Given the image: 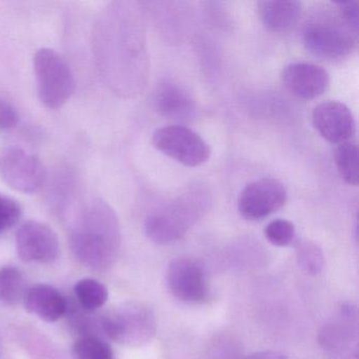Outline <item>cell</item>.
<instances>
[{"mask_svg": "<svg viewBox=\"0 0 359 359\" xmlns=\"http://www.w3.org/2000/svg\"><path fill=\"white\" fill-rule=\"evenodd\" d=\"M142 22L131 8L114 4L96 25L95 53L102 74L116 93L142 91L148 75V57Z\"/></svg>", "mask_w": 359, "mask_h": 359, "instance_id": "cell-1", "label": "cell"}, {"mask_svg": "<svg viewBox=\"0 0 359 359\" xmlns=\"http://www.w3.org/2000/svg\"><path fill=\"white\" fill-rule=\"evenodd\" d=\"M70 247L79 264L92 271H106L116 262L121 226L114 210L95 199L81 211L70 234Z\"/></svg>", "mask_w": 359, "mask_h": 359, "instance_id": "cell-2", "label": "cell"}, {"mask_svg": "<svg viewBox=\"0 0 359 359\" xmlns=\"http://www.w3.org/2000/svg\"><path fill=\"white\" fill-rule=\"evenodd\" d=\"M210 195L203 187H191L170 205L147 218V236L159 245H167L182 238L189 229L205 213Z\"/></svg>", "mask_w": 359, "mask_h": 359, "instance_id": "cell-3", "label": "cell"}, {"mask_svg": "<svg viewBox=\"0 0 359 359\" xmlns=\"http://www.w3.org/2000/svg\"><path fill=\"white\" fill-rule=\"evenodd\" d=\"M102 334L128 346L147 344L156 333L154 311L142 302H126L100 315Z\"/></svg>", "mask_w": 359, "mask_h": 359, "instance_id": "cell-4", "label": "cell"}, {"mask_svg": "<svg viewBox=\"0 0 359 359\" xmlns=\"http://www.w3.org/2000/svg\"><path fill=\"white\" fill-rule=\"evenodd\" d=\"M39 100L49 109L64 106L75 91V79L68 62L48 48L39 50L33 60Z\"/></svg>", "mask_w": 359, "mask_h": 359, "instance_id": "cell-5", "label": "cell"}, {"mask_svg": "<svg viewBox=\"0 0 359 359\" xmlns=\"http://www.w3.org/2000/svg\"><path fill=\"white\" fill-rule=\"evenodd\" d=\"M153 146L186 167H199L211 156V149L199 134L182 126L159 128L153 133Z\"/></svg>", "mask_w": 359, "mask_h": 359, "instance_id": "cell-6", "label": "cell"}, {"mask_svg": "<svg viewBox=\"0 0 359 359\" xmlns=\"http://www.w3.org/2000/svg\"><path fill=\"white\" fill-rule=\"evenodd\" d=\"M0 176L13 190L32 194L43 188L47 173L39 157L20 147H9L0 154Z\"/></svg>", "mask_w": 359, "mask_h": 359, "instance_id": "cell-7", "label": "cell"}, {"mask_svg": "<svg viewBox=\"0 0 359 359\" xmlns=\"http://www.w3.org/2000/svg\"><path fill=\"white\" fill-rule=\"evenodd\" d=\"M287 192L283 182L275 178H262L250 182L239 193L237 209L245 219L262 220L283 207Z\"/></svg>", "mask_w": 359, "mask_h": 359, "instance_id": "cell-8", "label": "cell"}, {"mask_svg": "<svg viewBox=\"0 0 359 359\" xmlns=\"http://www.w3.org/2000/svg\"><path fill=\"white\" fill-rule=\"evenodd\" d=\"M342 26L329 22L306 25L302 32V43L311 53L319 57L339 60L356 49V34Z\"/></svg>", "mask_w": 359, "mask_h": 359, "instance_id": "cell-9", "label": "cell"}, {"mask_svg": "<svg viewBox=\"0 0 359 359\" xmlns=\"http://www.w3.org/2000/svg\"><path fill=\"white\" fill-rule=\"evenodd\" d=\"M15 243L18 256L25 262L53 264L60 256L57 234L43 222H24L16 232Z\"/></svg>", "mask_w": 359, "mask_h": 359, "instance_id": "cell-10", "label": "cell"}, {"mask_svg": "<svg viewBox=\"0 0 359 359\" xmlns=\"http://www.w3.org/2000/svg\"><path fill=\"white\" fill-rule=\"evenodd\" d=\"M167 280L170 291L182 302L199 304L209 296L205 269L192 258L172 260L168 268Z\"/></svg>", "mask_w": 359, "mask_h": 359, "instance_id": "cell-11", "label": "cell"}, {"mask_svg": "<svg viewBox=\"0 0 359 359\" xmlns=\"http://www.w3.org/2000/svg\"><path fill=\"white\" fill-rule=\"evenodd\" d=\"M312 123L317 133L330 144H344L356 133V123L352 111L342 102L334 100L315 107Z\"/></svg>", "mask_w": 359, "mask_h": 359, "instance_id": "cell-12", "label": "cell"}, {"mask_svg": "<svg viewBox=\"0 0 359 359\" xmlns=\"http://www.w3.org/2000/svg\"><path fill=\"white\" fill-rule=\"evenodd\" d=\"M283 85L300 100H314L327 91L330 75L325 69L308 62L287 65L281 73Z\"/></svg>", "mask_w": 359, "mask_h": 359, "instance_id": "cell-13", "label": "cell"}, {"mask_svg": "<svg viewBox=\"0 0 359 359\" xmlns=\"http://www.w3.org/2000/svg\"><path fill=\"white\" fill-rule=\"evenodd\" d=\"M22 302L31 314L46 323H55L66 315L68 298L52 285L39 283L29 287Z\"/></svg>", "mask_w": 359, "mask_h": 359, "instance_id": "cell-14", "label": "cell"}, {"mask_svg": "<svg viewBox=\"0 0 359 359\" xmlns=\"http://www.w3.org/2000/svg\"><path fill=\"white\" fill-rule=\"evenodd\" d=\"M154 106L163 116L174 121H190L196 112V104L182 86L165 81L154 94Z\"/></svg>", "mask_w": 359, "mask_h": 359, "instance_id": "cell-15", "label": "cell"}, {"mask_svg": "<svg viewBox=\"0 0 359 359\" xmlns=\"http://www.w3.org/2000/svg\"><path fill=\"white\" fill-rule=\"evenodd\" d=\"M302 12V4L292 0H272L258 4V14L262 24L276 33H285L293 29L299 22Z\"/></svg>", "mask_w": 359, "mask_h": 359, "instance_id": "cell-16", "label": "cell"}, {"mask_svg": "<svg viewBox=\"0 0 359 359\" xmlns=\"http://www.w3.org/2000/svg\"><path fill=\"white\" fill-rule=\"evenodd\" d=\"M29 287L24 272L14 266L0 268V302L16 306L24 302Z\"/></svg>", "mask_w": 359, "mask_h": 359, "instance_id": "cell-17", "label": "cell"}, {"mask_svg": "<svg viewBox=\"0 0 359 359\" xmlns=\"http://www.w3.org/2000/svg\"><path fill=\"white\" fill-rule=\"evenodd\" d=\"M75 300L88 312H97L108 302L109 291L104 283L94 278H83L74 285Z\"/></svg>", "mask_w": 359, "mask_h": 359, "instance_id": "cell-18", "label": "cell"}, {"mask_svg": "<svg viewBox=\"0 0 359 359\" xmlns=\"http://www.w3.org/2000/svg\"><path fill=\"white\" fill-rule=\"evenodd\" d=\"M334 161L340 177L351 186L357 187L359 182L358 147L355 142L338 144L334 153Z\"/></svg>", "mask_w": 359, "mask_h": 359, "instance_id": "cell-19", "label": "cell"}, {"mask_svg": "<svg viewBox=\"0 0 359 359\" xmlns=\"http://www.w3.org/2000/svg\"><path fill=\"white\" fill-rule=\"evenodd\" d=\"M74 359H114L112 348L100 336H81L72 348Z\"/></svg>", "mask_w": 359, "mask_h": 359, "instance_id": "cell-20", "label": "cell"}, {"mask_svg": "<svg viewBox=\"0 0 359 359\" xmlns=\"http://www.w3.org/2000/svg\"><path fill=\"white\" fill-rule=\"evenodd\" d=\"M297 260L302 270L310 275H318L325 266L320 248L311 241H299L296 245Z\"/></svg>", "mask_w": 359, "mask_h": 359, "instance_id": "cell-21", "label": "cell"}, {"mask_svg": "<svg viewBox=\"0 0 359 359\" xmlns=\"http://www.w3.org/2000/svg\"><path fill=\"white\" fill-rule=\"evenodd\" d=\"M295 226L289 220L276 219L264 229V236L272 245L285 247L295 238Z\"/></svg>", "mask_w": 359, "mask_h": 359, "instance_id": "cell-22", "label": "cell"}, {"mask_svg": "<svg viewBox=\"0 0 359 359\" xmlns=\"http://www.w3.org/2000/svg\"><path fill=\"white\" fill-rule=\"evenodd\" d=\"M22 216V205L15 199L0 194V234L13 228Z\"/></svg>", "mask_w": 359, "mask_h": 359, "instance_id": "cell-23", "label": "cell"}, {"mask_svg": "<svg viewBox=\"0 0 359 359\" xmlns=\"http://www.w3.org/2000/svg\"><path fill=\"white\" fill-rule=\"evenodd\" d=\"M338 12L348 30L357 35L358 33L359 20V3L358 1H344V3H336Z\"/></svg>", "mask_w": 359, "mask_h": 359, "instance_id": "cell-24", "label": "cell"}, {"mask_svg": "<svg viewBox=\"0 0 359 359\" xmlns=\"http://www.w3.org/2000/svg\"><path fill=\"white\" fill-rule=\"evenodd\" d=\"M20 121L16 109L8 100L0 97V130H9L15 128Z\"/></svg>", "mask_w": 359, "mask_h": 359, "instance_id": "cell-25", "label": "cell"}, {"mask_svg": "<svg viewBox=\"0 0 359 359\" xmlns=\"http://www.w3.org/2000/svg\"><path fill=\"white\" fill-rule=\"evenodd\" d=\"M247 359H287L285 355L275 351H262L250 355Z\"/></svg>", "mask_w": 359, "mask_h": 359, "instance_id": "cell-26", "label": "cell"}]
</instances>
